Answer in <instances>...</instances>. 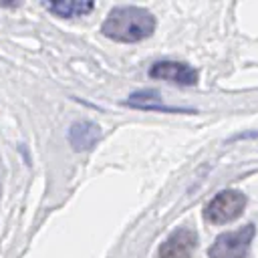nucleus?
Here are the masks:
<instances>
[{"label": "nucleus", "mask_w": 258, "mask_h": 258, "mask_svg": "<svg viewBox=\"0 0 258 258\" xmlns=\"http://www.w3.org/2000/svg\"><path fill=\"white\" fill-rule=\"evenodd\" d=\"M246 208V196L238 189H224L214 196V200L206 206L204 218L210 224H228L242 216Z\"/></svg>", "instance_id": "7ed1b4c3"}, {"label": "nucleus", "mask_w": 258, "mask_h": 258, "mask_svg": "<svg viewBox=\"0 0 258 258\" xmlns=\"http://www.w3.org/2000/svg\"><path fill=\"white\" fill-rule=\"evenodd\" d=\"M44 8L50 10L56 16L73 18V16L89 14L95 8V4L93 2H85V0H56V2H44Z\"/></svg>", "instance_id": "0eeeda50"}, {"label": "nucleus", "mask_w": 258, "mask_h": 258, "mask_svg": "<svg viewBox=\"0 0 258 258\" xmlns=\"http://www.w3.org/2000/svg\"><path fill=\"white\" fill-rule=\"evenodd\" d=\"M149 77L153 79H161L173 85H181V87H191L198 83V73L185 64V62H177V60H159L149 69Z\"/></svg>", "instance_id": "20e7f679"}, {"label": "nucleus", "mask_w": 258, "mask_h": 258, "mask_svg": "<svg viewBox=\"0 0 258 258\" xmlns=\"http://www.w3.org/2000/svg\"><path fill=\"white\" fill-rule=\"evenodd\" d=\"M198 246V236L189 228L175 230L157 250V258H191Z\"/></svg>", "instance_id": "39448f33"}, {"label": "nucleus", "mask_w": 258, "mask_h": 258, "mask_svg": "<svg viewBox=\"0 0 258 258\" xmlns=\"http://www.w3.org/2000/svg\"><path fill=\"white\" fill-rule=\"evenodd\" d=\"M125 105H131V107H137V109H157V111H169V113H179V109H173V107H167L159 101V97H155V93H135L131 95Z\"/></svg>", "instance_id": "6e6552de"}, {"label": "nucleus", "mask_w": 258, "mask_h": 258, "mask_svg": "<svg viewBox=\"0 0 258 258\" xmlns=\"http://www.w3.org/2000/svg\"><path fill=\"white\" fill-rule=\"evenodd\" d=\"M99 137H101V129L93 121H77L69 129V143L73 145L75 151L93 149L97 145Z\"/></svg>", "instance_id": "423d86ee"}, {"label": "nucleus", "mask_w": 258, "mask_h": 258, "mask_svg": "<svg viewBox=\"0 0 258 258\" xmlns=\"http://www.w3.org/2000/svg\"><path fill=\"white\" fill-rule=\"evenodd\" d=\"M254 234H256L254 224H246L244 228H238L234 232H224L208 248V256L210 258H246L250 244L254 240Z\"/></svg>", "instance_id": "f03ea898"}, {"label": "nucleus", "mask_w": 258, "mask_h": 258, "mask_svg": "<svg viewBox=\"0 0 258 258\" xmlns=\"http://www.w3.org/2000/svg\"><path fill=\"white\" fill-rule=\"evenodd\" d=\"M153 30V14L139 6H115L101 26V32L117 42H139L151 36Z\"/></svg>", "instance_id": "f257e3e1"}]
</instances>
